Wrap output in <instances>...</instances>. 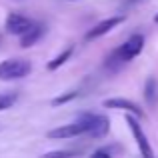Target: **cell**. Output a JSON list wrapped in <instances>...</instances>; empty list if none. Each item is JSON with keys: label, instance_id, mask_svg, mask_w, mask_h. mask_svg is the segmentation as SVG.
I'll list each match as a JSON object with an SVG mask.
<instances>
[{"label": "cell", "instance_id": "1", "mask_svg": "<svg viewBox=\"0 0 158 158\" xmlns=\"http://www.w3.org/2000/svg\"><path fill=\"white\" fill-rule=\"evenodd\" d=\"M142 48H144V36L142 34H132L122 46H118L106 58V68H118V66L134 60L142 52Z\"/></svg>", "mask_w": 158, "mask_h": 158}, {"label": "cell", "instance_id": "2", "mask_svg": "<svg viewBox=\"0 0 158 158\" xmlns=\"http://www.w3.org/2000/svg\"><path fill=\"white\" fill-rule=\"evenodd\" d=\"M32 64L24 58H8L0 62V80H20L28 76Z\"/></svg>", "mask_w": 158, "mask_h": 158}, {"label": "cell", "instance_id": "3", "mask_svg": "<svg viewBox=\"0 0 158 158\" xmlns=\"http://www.w3.org/2000/svg\"><path fill=\"white\" fill-rule=\"evenodd\" d=\"M126 124H128V128H130L132 136H134L136 146H138V150H140V154H142V158H154L152 146H150V142H148L146 134H144L142 124L138 122V118H136V116H132V114H126Z\"/></svg>", "mask_w": 158, "mask_h": 158}, {"label": "cell", "instance_id": "4", "mask_svg": "<svg viewBox=\"0 0 158 158\" xmlns=\"http://www.w3.org/2000/svg\"><path fill=\"white\" fill-rule=\"evenodd\" d=\"M88 126H86V120L78 118L76 122L72 124H64V126H58V128H52L48 132V138H54V140H66V138H74V136H80V134H86Z\"/></svg>", "mask_w": 158, "mask_h": 158}, {"label": "cell", "instance_id": "5", "mask_svg": "<svg viewBox=\"0 0 158 158\" xmlns=\"http://www.w3.org/2000/svg\"><path fill=\"white\" fill-rule=\"evenodd\" d=\"M34 24V20L28 18V16L20 14V12H10L6 16V22H4V28H6L8 34H14V36H22L24 32H28Z\"/></svg>", "mask_w": 158, "mask_h": 158}, {"label": "cell", "instance_id": "6", "mask_svg": "<svg viewBox=\"0 0 158 158\" xmlns=\"http://www.w3.org/2000/svg\"><path fill=\"white\" fill-rule=\"evenodd\" d=\"M82 118L86 120V126H88L86 134H90L92 138H104L110 130V122L102 114H82Z\"/></svg>", "mask_w": 158, "mask_h": 158}, {"label": "cell", "instance_id": "7", "mask_svg": "<svg viewBox=\"0 0 158 158\" xmlns=\"http://www.w3.org/2000/svg\"><path fill=\"white\" fill-rule=\"evenodd\" d=\"M124 22V16H112V18H106V20H100L98 24H94L92 28H90L88 32H86V36H84V40H96V38H100V36H104L108 34V32L112 30V28H116L118 24H122Z\"/></svg>", "mask_w": 158, "mask_h": 158}, {"label": "cell", "instance_id": "8", "mask_svg": "<svg viewBox=\"0 0 158 158\" xmlns=\"http://www.w3.org/2000/svg\"><path fill=\"white\" fill-rule=\"evenodd\" d=\"M106 108H116V110H124L126 114H132L136 118H144V112L136 102L126 100V98H108V100L102 102Z\"/></svg>", "mask_w": 158, "mask_h": 158}, {"label": "cell", "instance_id": "9", "mask_svg": "<svg viewBox=\"0 0 158 158\" xmlns=\"http://www.w3.org/2000/svg\"><path fill=\"white\" fill-rule=\"evenodd\" d=\"M42 36H44V24L34 22L30 30L24 32V34L20 36V46H22V48H30V46H34Z\"/></svg>", "mask_w": 158, "mask_h": 158}, {"label": "cell", "instance_id": "10", "mask_svg": "<svg viewBox=\"0 0 158 158\" xmlns=\"http://www.w3.org/2000/svg\"><path fill=\"white\" fill-rule=\"evenodd\" d=\"M144 100L148 106H158V80L154 76H150L144 84Z\"/></svg>", "mask_w": 158, "mask_h": 158}, {"label": "cell", "instance_id": "11", "mask_svg": "<svg viewBox=\"0 0 158 158\" xmlns=\"http://www.w3.org/2000/svg\"><path fill=\"white\" fill-rule=\"evenodd\" d=\"M18 102V92L16 90H8V92H0V112L12 108Z\"/></svg>", "mask_w": 158, "mask_h": 158}, {"label": "cell", "instance_id": "12", "mask_svg": "<svg viewBox=\"0 0 158 158\" xmlns=\"http://www.w3.org/2000/svg\"><path fill=\"white\" fill-rule=\"evenodd\" d=\"M72 52H74V48H72V46H68L66 50H62L56 58H52V60L48 62V70H58V68H60V66L64 64L66 60H68L70 56H72Z\"/></svg>", "mask_w": 158, "mask_h": 158}, {"label": "cell", "instance_id": "13", "mask_svg": "<svg viewBox=\"0 0 158 158\" xmlns=\"http://www.w3.org/2000/svg\"><path fill=\"white\" fill-rule=\"evenodd\" d=\"M78 152L74 150H52V152H46V154H42L40 158H76Z\"/></svg>", "mask_w": 158, "mask_h": 158}, {"label": "cell", "instance_id": "14", "mask_svg": "<svg viewBox=\"0 0 158 158\" xmlns=\"http://www.w3.org/2000/svg\"><path fill=\"white\" fill-rule=\"evenodd\" d=\"M116 150H118V146H102L98 150H94V154L90 158H114Z\"/></svg>", "mask_w": 158, "mask_h": 158}, {"label": "cell", "instance_id": "15", "mask_svg": "<svg viewBox=\"0 0 158 158\" xmlns=\"http://www.w3.org/2000/svg\"><path fill=\"white\" fill-rule=\"evenodd\" d=\"M78 96V92H74V90H70V92L66 94H60V96L52 98V106H60V104H68V102H72L74 98Z\"/></svg>", "mask_w": 158, "mask_h": 158}, {"label": "cell", "instance_id": "16", "mask_svg": "<svg viewBox=\"0 0 158 158\" xmlns=\"http://www.w3.org/2000/svg\"><path fill=\"white\" fill-rule=\"evenodd\" d=\"M126 2H128V4H134V2H138V0H126Z\"/></svg>", "mask_w": 158, "mask_h": 158}, {"label": "cell", "instance_id": "17", "mask_svg": "<svg viewBox=\"0 0 158 158\" xmlns=\"http://www.w3.org/2000/svg\"><path fill=\"white\" fill-rule=\"evenodd\" d=\"M154 22H156V24H158V14H156V16H154Z\"/></svg>", "mask_w": 158, "mask_h": 158}]
</instances>
